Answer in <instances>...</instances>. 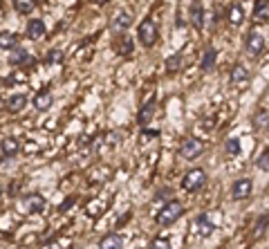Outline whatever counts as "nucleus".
<instances>
[{
    "label": "nucleus",
    "instance_id": "nucleus-1",
    "mask_svg": "<svg viewBox=\"0 0 269 249\" xmlns=\"http://www.w3.org/2000/svg\"><path fill=\"white\" fill-rule=\"evenodd\" d=\"M222 225V213L218 211H211V213H202L197 215V220L193 222V234L200 236V238H206V236L213 234V229Z\"/></svg>",
    "mask_w": 269,
    "mask_h": 249
},
{
    "label": "nucleus",
    "instance_id": "nucleus-2",
    "mask_svg": "<svg viewBox=\"0 0 269 249\" xmlns=\"http://www.w3.org/2000/svg\"><path fill=\"white\" fill-rule=\"evenodd\" d=\"M157 36H159V30H157V23L153 18H146L139 23L137 27V39L144 47H153L157 43Z\"/></svg>",
    "mask_w": 269,
    "mask_h": 249
},
{
    "label": "nucleus",
    "instance_id": "nucleus-3",
    "mask_svg": "<svg viewBox=\"0 0 269 249\" xmlns=\"http://www.w3.org/2000/svg\"><path fill=\"white\" fill-rule=\"evenodd\" d=\"M182 213H184V207H182V202L171 200L166 207H164V209L159 211V213H157V225H159V227H171Z\"/></svg>",
    "mask_w": 269,
    "mask_h": 249
},
{
    "label": "nucleus",
    "instance_id": "nucleus-4",
    "mask_svg": "<svg viewBox=\"0 0 269 249\" xmlns=\"http://www.w3.org/2000/svg\"><path fill=\"white\" fill-rule=\"evenodd\" d=\"M204 184H206V173L202 171V168H193V171H189L184 175V180H182V189L189 191V193L202 189Z\"/></svg>",
    "mask_w": 269,
    "mask_h": 249
},
{
    "label": "nucleus",
    "instance_id": "nucleus-5",
    "mask_svg": "<svg viewBox=\"0 0 269 249\" xmlns=\"http://www.w3.org/2000/svg\"><path fill=\"white\" fill-rule=\"evenodd\" d=\"M202 151H204V144L200 139H195V137H186L180 144V155L184 160H195V157L202 155Z\"/></svg>",
    "mask_w": 269,
    "mask_h": 249
},
{
    "label": "nucleus",
    "instance_id": "nucleus-6",
    "mask_svg": "<svg viewBox=\"0 0 269 249\" xmlns=\"http://www.w3.org/2000/svg\"><path fill=\"white\" fill-rule=\"evenodd\" d=\"M251 191H254V182L249 177H240V180L233 182L231 186V198L233 200H247L251 196Z\"/></svg>",
    "mask_w": 269,
    "mask_h": 249
},
{
    "label": "nucleus",
    "instance_id": "nucleus-7",
    "mask_svg": "<svg viewBox=\"0 0 269 249\" xmlns=\"http://www.w3.org/2000/svg\"><path fill=\"white\" fill-rule=\"evenodd\" d=\"M245 47L247 52L251 54V56H258V54L265 52V36L260 34V32H249L247 34V41H245Z\"/></svg>",
    "mask_w": 269,
    "mask_h": 249
},
{
    "label": "nucleus",
    "instance_id": "nucleus-8",
    "mask_svg": "<svg viewBox=\"0 0 269 249\" xmlns=\"http://www.w3.org/2000/svg\"><path fill=\"white\" fill-rule=\"evenodd\" d=\"M204 9H202V2L200 0H193L191 9H189V20H191V25L195 27V30H204Z\"/></svg>",
    "mask_w": 269,
    "mask_h": 249
},
{
    "label": "nucleus",
    "instance_id": "nucleus-9",
    "mask_svg": "<svg viewBox=\"0 0 269 249\" xmlns=\"http://www.w3.org/2000/svg\"><path fill=\"white\" fill-rule=\"evenodd\" d=\"M247 83H249V70L245 65H233V70H231V85L233 88H245Z\"/></svg>",
    "mask_w": 269,
    "mask_h": 249
},
{
    "label": "nucleus",
    "instance_id": "nucleus-10",
    "mask_svg": "<svg viewBox=\"0 0 269 249\" xmlns=\"http://www.w3.org/2000/svg\"><path fill=\"white\" fill-rule=\"evenodd\" d=\"M23 207L27 213H40L45 209V198L38 196V193H32V196H25Z\"/></svg>",
    "mask_w": 269,
    "mask_h": 249
},
{
    "label": "nucleus",
    "instance_id": "nucleus-11",
    "mask_svg": "<svg viewBox=\"0 0 269 249\" xmlns=\"http://www.w3.org/2000/svg\"><path fill=\"white\" fill-rule=\"evenodd\" d=\"M153 115H155V92H153L151 97H148L146 101H144L142 110H139V117H137L139 124H142V126H146V124L153 119Z\"/></svg>",
    "mask_w": 269,
    "mask_h": 249
},
{
    "label": "nucleus",
    "instance_id": "nucleus-12",
    "mask_svg": "<svg viewBox=\"0 0 269 249\" xmlns=\"http://www.w3.org/2000/svg\"><path fill=\"white\" fill-rule=\"evenodd\" d=\"M45 23L40 18H32L30 23H27V39L30 41H38V39H43L45 36Z\"/></svg>",
    "mask_w": 269,
    "mask_h": 249
},
{
    "label": "nucleus",
    "instance_id": "nucleus-13",
    "mask_svg": "<svg viewBox=\"0 0 269 249\" xmlns=\"http://www.w3.org/2000/svg\"><path fill=\"white\" fill-rule=\"evenodd\" d=\"M130 25H132V18L128 11H117V14L113 16V30L115 32H123V30H128Z\"/></svg>",
    "mask_w": 269,
    "mask_h": 249
},
{
    "label": "nucleus",
    "instance_id": "nucleus-14",
    "mask_svg": "<svg viewBox=\"0 0 269 249\" xmlns=\"http://www.w3.org/2000/svg\"><path fill=\"white\" fill-rule=\"evenodd\" d=\"M0 151H2V155H5V157H16L20 153L18 139H14V137H7V139H2V142H0Z\"/></svg>",
    "mask_w": 269,
    "mask_h": 249
},
{
    "label": "nucleus",
    "instance_id": "nucleus-15",
    "mask_svg": "<svg viewBox=\"0 0 269 249\" xmlns=\"http://www.w3.org/2000/svg\"><path fill=\"white\" fill-rule=\"evenodd\" d=\"M99 249H123V238L119 234H108L101 238Z\"/></svg>",
    "mask_w": 269,
    "mask_h": 249
},
{
    "label": "nucleus",
    "instance_id": "nucleus-16",
    "mask_svg": "<svg viewBox=\"0 0 269 249\" xmlns=\"http://www.w3.org/2000/svg\"><path fill=\"white\" fill-rule=\"evenodd\" d=\"M267 18H269V2H267V0H256L254 20H256V23H267Z\"/></svg>",
    "mask_w": 269,
    "mask_h": 249
},
{
    "label": "nucleus",
    "instance_id": "nucleus-17",
    "mask_svg": "<svg viewBox=\"0 0 269 249\" xmlns=\"http://www.w3.org/2000/svg\"><path fill=\"white\" fill-rule=\"evenodd\" d=\"M52 101H54L52 92L43 90V92H38V94L34 97V108H36V110H40V113H45L47 108H52Z\"/></svg>",
    "mask_w": 269,
    "mask_h": 249
},
{
    "label": "nucleus",
    "instance_id": "nucleus-18",
    "mask_svg": "<svg viewBox=\"0 0 269 249\" xmlns=\"http://www.w3.org/2000/svg\"><path fill=\"white\" fill-rule=\"evenodd\" d=\"M25 106H27V97L25 94H14V97H9V101H5V108L11 110V113H20Z\"/></svg>",
    "mask_w": 269,
    "mask_h": 249
},
{
    "label": "nucleus",
    "instance_id": "nucleus-19",
    "mask_svg": "<svg viewBox=\"0 0 269 249\" xmlns=\"http://www.w3.org/2000/svg\"><path fill=\"white\" fill-rule=\"evenodd\" d=\"M229 23L231 25H242V20H245V9H242V5L240 2H233V5L229 7Z\"/></svg>",
    "mask_w": 269,
    "mask_h": 249
},
{
    "label": "nucleus",
    "instance_id": "nucleus-20",
    "mask_svg": "<svg viewBox=\"0 0 269 249\" xmlns=\"http://www.w3.org/2000/svg\"><path fill=\"white\" fill-rule=\"evenodd\" d=\"M30 61H32V56L27 49H16V52L9 54V65H27Z\"/></svg>",
    "mask_w": 269,
    "mask_h": 249
},
{
    "label": "nucleus",
    "instance_id": "nucleus-21",
    "mask_svg": "<svg viewBox=\"0 0 269 249\" xmlns=\"http://www.w3.org/2000/svg\"><path fill=\"white\" fill-rule=\"evenodd\" d=\"M215 59H218V49L209 47L204 52V59H202V72H211L215 68Z\"/></svg>",
    "mask_w": 269,
    "mask_h": 249
},
{
    "label": "nucleus",
    "instance_id": "nucleus-22",
    "mask_svg": "<svg viewBox=\"0 0 269 249\" xmlns=\"http://www.w3.org/2000/svg\"><path fill=\"white\" fill-rule=\"evenodd\" d=\"M115 49H117V54H121V56H128V54L132 52V39L130 36H117Z\"/></svg>",
    "mask_w": 269,
    "mask_h": 249
},
{
    "label": "nucleus",
    "instance_id": "nucleus-23",
    "mask_svg": "<svg viewBox=\"0 0 269 249\" xmlns=\"http://www.w3.org/2000/svg\"><path fill=\"white\" fill-rule=\"evenodd\" d=\"M18 45V36L14 32H0V47L2 49H11Z\"/></svg>",
    "mask_w": 269,
    "mask_h": 249
},
{
    "label": "nucleus",
    "instance_id": "nucleus-24",
    "mask_svg": "<svg viewBox=\"0 0 269 249\" xmlns=\"http://www.w3.org/2000/svg\"><path fill=\"white\" fill-rule=\"evenodd\" d=\"M267 119H269V113H267V108H258L254 113V126L258 128H267Z\"/></svg>",
    "mask_w": 269,
    "mask_h": 249
},
{
    "label": "nucleus",
    "instance_id": "nucleus-25",
    "mask_svg": "<svg viewBox=\"0 0 269 249\" xmlns=\"http://www.w3.org/2000/svg\"><path fill=\"white\" fill-rule=\"evenodd\" d=\"M240 148H242V146H240V139H238V137H229V139L225 142V153H227V155H231V157L238 155Z\"/></svg>",
    "mask_w": 269,
    "mask_h": 249
},
{
    "label": "nucleus",
    "instance_id": "nucleus-26",
    "mask_svg": "<svg viewBox=\"0 0 269 249\" xmlns=\"http://www.w3.org/2000/svg\"><path fill=\"white\" fill-rule=\"evenodd\" d=\"M11 2H14L16 11H18V14H25V16L34 9V0H11Z\"/></svg>",
    "mask_w": 269,
    "mask_h": 249
},
{
    "label": "nucleus",
    "instance_id": "nucleus-27",
    "mask_svg": "<svg viewBox=\"0 0 269 249\" xmlns=\"http://www.w3.org/2000/svg\"><path fill=\"white\" fill-rule=\"evenodd\" d=\"M256 166H258L263 173L269 171V151H263V153H260V157L256 160Z\"/></svg>",
    "mask_w": 269,
    "mask_h": 249
},
{
    "label": "nucleus",
    "instance_id": "nucleus-28",
    "mask_svg": "<svg viewBox=\"0 0 269 249\" xmlns=\"http://www.w3.org/2000/svg\"><path fill=\"white\" fill-rule=\"evenodd\" d=\"M180 65H182V54H175L173 59H168V61H166L168 72H177V70H180Z\"/></svg>",
    "mask_w": 269,
    "mask_h": 249
},
{
    "label": "nucleus",
    "instance_id": "nucleus-29",
    "mask_svg": "<svg viewBox=\"0 0 269 249\" xmlns=\"http://www.w3.org/2000/svg\"><path fill=\"white\" fill-rule=\"evenodd\" d=\"M148 249H171V240H166V238H153V243H151V247Z\"/></svg>",
    "mask_w": 269,
    "mask_h": 249
},
{
    "label": "nucleus",
    "instance_id": "nucleus-30",
    "mask_svg": "<svg viewBox=\"0 0 269 249\" xmlns=\"http://www.w3.org/2000/svg\"><path fill=\"white\" fill-rule=\"evenodd\" d=\"M265 229H267V213H263L260 220L256 222V234H265Z\"/></svg>",
    "mask_w": 269,
    "mask_h": 249
},
{
    "label": "nucleus",
    "instance_id": "nucleus-31",
    "mask_svg": "<svg viewBox=\"0 0 269 249\" xmlns=\"http://www.w3.org/2000/svg\"><path fill=\"white\" fill-rule=\"evenodd\" d=\"M47 61H49V63H61V61H63V54H61L59 49H52L49 56H47Z\"/></svg>",
    "mask_w": 269,
    "mask_h": 249
},
{
    "label": "nucleus",
    "instance_id": "nucleus-32",
    "mask_svg": "<svg viewBox=\"0 0 269 249\" xmlns=\"http://www.w3.org/2000/svg\"><path fill=\"white\" fill-rule=\"evenodd\" d=\"M119 142H121V135H117V132H110V135H108V146H117Z\"/></svg>",
    "mask_w": 269,
    "mask_h": 249
},
{
    "label": "nucleus",
    "instance_id": "nucleus-33",
    "mask_svg": "<svg viewBox=\"0 0 269 249\" xmlns=\"http://www.w3.org/2000/svg\"><path fill=\"white\" fill-rule=\"evenodd\" d=\"M72 205H74V198H70V200L65 202V205H61V207H59V211H61V213H63V211H68Z\"/></svg>",
    "mask_w": 269,
    "mask_h": 249
},
{
    "label": "nucleus",
    "instance_id": "nucleus-34",
    "mask_svg": "<svg viewBox=\"0 0 269 249\" xmlns=\"http://www.w3.org/2000/svg\"><path fill=\"white\" fill-rule=\"evenodd\" d=\"M90 2H92V5H106L108 0H90Z\"/></svg>",
    "mask_w": 269,
    "mask_h": 249
},
{
    "label": "nucleus",
    "instance_id": "nucleus-35",
    "mask_svg": "<svg viewBox=\"0 0 269 249\" xmlns=\"http://www.w3.org/2000/svg\"><path fill=\"white\" fill-rule=\"evenodd\" d=\"M0 110H5V101L2 99H0Z\"/></svg>",
    "mask_w": 269,
    "mask_h": 249
},
{
    "label": "nucleus",
    "instance_id": "nucleus-36",
    "mask_svg": "<svg viewBox=\"0 0 269 249\" xmlns=\"http://www.w3.org/2000/svg\"><path fill=\"white\" fill-rule=\"evenodd\" d=\"M0 193H2V186H0Z\"/></svg>",
    "mask_w": 269,
    "mask_h": 249
},
{
    "label": "nucleus",
    "instance_id": "nucleus-37",
    "mask_svg": "<svg viewBox=\"0 0 269 249\" xmlns=\"http://www.w3.org/2000/svg\"><path fill=\"white\" fill-rule=\"evenodd\" d=\"M139 249H142V247H139Z\"/></svg>",
    "mask_w": 269,
    "mask_h": 249
}]
</instances>
